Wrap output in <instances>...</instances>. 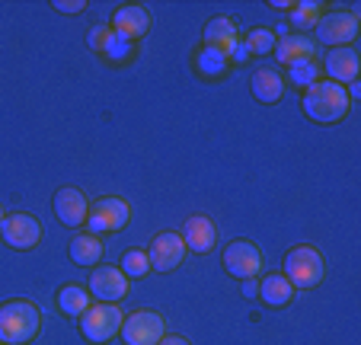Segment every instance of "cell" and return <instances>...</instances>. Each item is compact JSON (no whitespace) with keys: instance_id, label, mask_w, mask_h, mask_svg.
<instances>
[{"instance_id":"1","label":"cell","mask_w":361,"mask_h":345,"mask_svg":"<svg viewBox=\"0 0 361 345\" xmlns=\"http://www.w3.org/2000/svg\"><path fill=\"white\" fill-rule=\"evenodd\" d=\"M300 106H304L307 119H314V122H320V125H333V122H342V119L348 115L352 99H348L345 87H339V83L317 80V83L307 87Z\"/></svg>"},{"instance_id":"2","label":"cell","mask_w":361,"mask_h":345,"mask_svg":"<svg viewBox=\"0 0 361 345\" xmlns=\"http://www.w3.org/2000/svg\"><path fill=\"white\" fill-rule=\"evenodd\" d=\"M42 313L32 301H7L0 307V342L4 345H26L39 336Z\"/></svg>"},{"instance_id":"3","label":"cell","mask_w":361,"mask_h":345,"mask_svg":"<svg viewBox=\"0 0 361 345\" xmlns=\"http://www.w3.org/2000/svg\"><path fill=\"white\" fill-rule=\"evenodd\" d=\"M323 256L320 250H314L310 243L294 246L285 256V278L291 282V288H317L323 282Z\"/></svg>"},{"instance_id":"4","label":"cell","mask_w":361,"mask_h":345,"mask_svg":"<svg viewBox=\"0 0 361 345\" xmlns=\"http://www.w3.org/2000/svg\"><path fill=\"white\" fill-rule=\"evenodd\" d=\"M122 323L125 313L118 310V304H90V310L80 317V332L90 342L102 345L122 332Z\"/></svg>"},{"instance_id":"5","label":"cell","mask_w":361,"mask_h":345,"mask_svg":"<svg viewBox=\"0 0 361 345\" xmlns=\"http://www.w3.org/2000/svg\"><path fill=\"white\" fill-rule=\"evenodd\" d=\"M118 336L125 339V345H157L166 336V320L154 310H137L125 317Z\"/></svg>"},{"instance_id":"6","label":"cell","mask_w":361,"mask_h":345,"mask_svg":"<svg viewBox=\"0 0 361 345\" xmlns=\"http://www.w3.org/2000/svg\"><path fill=\"white\" fill-rule=\"evenodd\" d=\"M128 221H131V208L122 198H99L96 205H90V214H87V227L96 237L99 234H116Z\"/></svg>"},{"instance_id":"7","label":"cell","mask_w":361,"mask_h":345,"mask_svg":"<svg viewBox=\"0 0 361 345\" xmlns=\"http://www.w3.org/2000/svg\"><path fill=\"white\" fill-rule=\"evenodd\" d=\"M358 35V16L348 10H336V13H323L317 23V42L329 48H348V42Z\"/></svg>"},{"instance_id":"8","label":"cell","mask_w":361,"mask_h":345,"mask_svg":"<svg viewBox=\"0 0 361 345\" xmlns=\"http://www.w3.org/2000/svg\"><path fill=\"white\" fill-rule=\"evenodd\" d=\"M90 298H96L99 304H118V301L128 294V275L122 269H112V265H99L93 269L87 284Z\"/></svg>"},{"instance_id":"9","label":"cell","mask_w":361,"mask_h":345,"mask_svg":"<svg viewBox=\"0 0 361 345\" xmlns=\"http://www.w3.org/2000/svg\"><path fill=\"white\" fill-rule=\"evenodd\" d=\"M0 234H4V243L13 246V250H32V246H39V240H42V224L35 221L32 214L20 211V214L4 217Z\"/></svg>"},{"instance_id":"10","label":"cell","mask_w":361,"mask_h":345,"mask_svg":"<svg viewBox=\"0 0 361 345\" xmlns=\"http://www.w3.org/2000/svg\"><path fill=\"white\" fill-rule=\"evenodd\" d=\"M224 269L231 272L233 278H259L262 272V253L250 243V240H233L224 250Z\"/></svg>"},{"instance_id":"11","label":"cell","mask_w":361,"mask_h":345,"mask_svg":"<svg viewBox=\"0 0 361 345\" xmlns=\"http://www.w3.org/2000/svg\"><path fill=\"white\" fill-rule=\"evenodd\" d=\"M185 256V240L183 234H157V237L150 240V250H147V259H150V269L157 272H170L183 262Z\"/></svg>"},{"instance_id":"12","label":"cell","mask_w":361,"mask_h":345,"mask_svg":"<svg viewBox=\"0 0 361 345\" xmlns=\"http://www.w3.org/2000/svg\"><path fill=\"white\" fill-rule=\"evenodd\" d=\"M55 214L64 227H80V224H87V214H90L87 195H83L80 189H74V186L55 192Z\"/></svg>"},{"instance_id":"13","label":"cell","mask_w":361,"mask_h":345,"mask_svg":"<svg viewBox=\"0 0 361 345\" xmlns=\"http://www.w3.org/2000/svg\"><path fill=\"white\" fill-rule=\"evenodd\" d=\"M150 29V13L141 7V4H125V7L116 10L112 16V32L122 35V39H141Z\"/></svg>"},{"instance_id":"14","label":"cell","mask_w":361,"mask_h":345,"mask_svg":"<svg viewBox=\"0 0 361 345\" xmlns=\"http://www.w3.org/2000/svg\"><path fill=\"white\" fill-rule=\"evenodd\" d=\"M183 240H185V250H192V253H212L214 243H218V227H214L212 217L195 214L185 221Z\"/></svg>"},{"instance_id":"15","label":"cell","mask_w":361,"mask_h":345,"mask_svg":"<svg viewBox=\"0 0 361 345\" xmlns=\"http://www.w3.org/2000/svg\"><path fill=\"white\" fill-rule=\"evenodd\" d=\"M323 71L333 83H355L358 80V54L355 48H333L326 54V61H323Z\"/></svg>"},{"instance_id":"16","label":"cell","mask_w":361,"mask_h":345,"mask_svg":"<svg viewBox=\"0 0 361 345\" xmlns=\"http://www.w3.org/2000/svg\"><path fill=\"white\" fill-rule=\"evenodd\" d=\"M275 54H279V64H288V68L298 61H314L317 42L310 35H285L275 42Z\"/></svg>"},{"instance_id":"17","label":"cell","mask_w":361,"mask_h":345,"mask_svg":"<svg viewBox=\"0 0 361 345\" xmlns=\"http://www.w3.org/2000/svg\"><path fill=\"white\" fill-rule=\"evenodd\" d=\"M204 45L221 48V52L231 58V52L240 45V32H237V23L227 20V16H214L208 26H204Z\"/></svg>"},{"instance_id":"18","label":"cell","mask_w":361,"mask_h":345,"mask_svg":"<svg viewBox=\"0 0 361 345\" xmlns=\"http://www.w3.org/2000/svg\"><path fill=\"white\" fill-rule=\"evenodd\" d=\"M250 87H252V96H256L259 102H269V106L285 96V80H281V74L275 68L256 71V74L250 77Z\"/></svg>"},{"instance_id":"19","label":"cell","mask_w":361,"mask_h":345,"mask_svg":"<svg viewBox=\"0 0 361 345\" xmlns=\"http://www.w3.org/2000/svg\"><path fill=\"white\" fill-rule=\"evenodd\" d=\"M259 298L269 307H288L294 301V288L285 275H266L259 282Z\"/></svg>"},{"instance_id":"20","label":"cell","mask_w":361,"mask_h":345,"mask_svg":"<svg viewBox=\"0 0 361 345\" xmlns=\"http://www.w3.org/2000/svg\"><path fill=\"white\" fill-rule=\"evenodd\" d=\"M68 253L77 265H96L102 259V240L96 237V234H77V237L71 240Z\"/></svg>"},{"instance_id":"21","label":"cell","mask_w":361,"mask_h":345,"mask_svg":"<svg viewBox=\"0 0 361 345\" xmlns=\"http://www.w3.org/2000/svg\"><path fill=\"white\" fill-rule=\"evenodd\" d=\"M90 301H93L90 298V291L87 288H80V284H68V288L58 291V307H61L68 317H77V320L90 310Z\"/></svg>"},{"instance_id":"22","label":"cell","mask_w":361,"mask_h":345,"mask_svg":"<svg viewBox=\"0 0 361 345\" xmlns=\"http://www.w3.org/2000/svg\"><path fill=\"white\" fill-rule=\"evenodd\" d=\"M227 61H231V58H227L221 48H212V45H204L202 52L195 54V68L202 77H221L227 71Z\"/></svg>"},{"instance_id":"23","label":"cell","mask_w":361,"mask_h":345,"mask_svg":"<svg viewBox=\"0 0 361 345\" xmlns=\"http://www.w3.org/2000/svg\"><path fill=\"white\" fill-rule=\"evenodd\" d=\"M323 16V4H310V0H304V4H294L291 7V26L300 29V32H310V29H317V23H320Z\"/></svg>"},{"instance_id":"24","label":"cell","mask_w":361,"mask_h":345,"mask_svg":"<svg viewBox=\"0 0 361 345\" xmlns=\"http://www.w3.org/2000/svg\"><path fill=\"white\" fill-rule=\"evenodd\" d=\"M275 42L279 39H275L272 29H252V32L243 39V45L250 54H269V52H275Z\"/></svg>"},{"instance_id":"25","label":"cell","mask_w":361,"mask_h":345,"mask_svg":"<svg viewBox=\"0 0 361 345\" xmlns=\"http://www.w3.org/2000/svg\"><path fill=\"white\" fill-rule=\"evenodd\" d=\"M118 269H122L128 278H144L150 272V259H147V253H141V250H128L122 256V265H118Z\"/></svg>"},{"instance_id":"26","label":"cell","mask_w":361,"mask_h":345,"mask_svg":"<svg viewBox=\"0 0 361 345\" xmlns=\"http://www.w3.org/2000/svg\"><path fill=\"white\" fill-rule=\"evenodd\" d=\"M288 77H291V83H298V87H310V83H317V77H320V68H317L314 61H298L288 68Z\"/></svg>"},{"instance_id":"27","label":"cell","mask_w":361,"mask_h":345,"mask_svg":"<svg viewBox=\"0 0 361 345\" xmlns=\"http://www.w3.org/2000/svg\"><path fill=\"white\" fill-rule=\"evenodd\" d=\"M112 29L109 26H96V29H90V48L93 52H106L109 48V42H112Z\"/></svg>"},{"instance_id":"28","label":"cell","mask_w":361,"mask_h":345,"mask_svg":"<svg viewBox=\"0 0 361 345\" xmlns=\"http://www.w3.org/2000/svg\"><path fill=\"white\" fill-rule=\"evenodd\" d=\"M131 52V42L128 39H122V35H112V42H109V48H106V54H109V58H125V54Z\"/></svg>"},{"instance_id":"29","label":"cell","mask_w":361,"mask_h":345,"mask_svg":"<svg viewBox=\"0 0 361 345\" xmlns=\"http://www.w3.org/2000/svg\"><path fill=\"white\" fill-rule=\"evenodd\" d=\"M55 10H61V13H83L87 4L83 0H55Z\"/></svg>"},{"instance_id":"30","label":"cell","mask_w":361,"mask_h":345,"mask_svg":"<svg viewBox=\"0 0 361 345\" xmlns=\"http://www.w3.org/2000/svg\"><path fill=\"white\" fill-rule=\"evenodd\" d=\"M243 294L246 298H256L259 294V282L256 278H243Z\"/></svg>"},{"instance_id":"31","label":"cell","mask_w":361,"mask_h":345,"mask_svg":"<svg viewBox=\"0 0 361 345\" xmlns=\"http://www.w3.org/2000/svg\"><path fill=\"white\" fill-rule=\"evenodd\" d=\"M157 345H192V342L189 339H183V336H164Z\"/></svg>"},{"instance_id":"32","label":"cell","mask_w":361,"mask_h":345,"mask_svg":"<svg viewBox=\"0 0 361 345\" xmlns=\"http://www.w3.org/2000/svg\"><path fill=\"white\" fill-rule=\"evenodd\" d=\"M233 58H237V61H246V58H250V52H246V45H243V39H240V45L237 48H233Z\"/></svg>"},{"instance_id":"33","label":"cell","mask_w":361,"mask_h":345,"mask_svg":"<svg viewBox=\"0 0 361 345\" xmlns=\"http://www.w3.org/2000/svg\"><path fill=\"white\" fill-rule=\"evenodd\" d=\"M272 7H275V10H291L294 4H291V0H272Z\"/></svg>"},{"instance_id":"34","label":"cell","mask_w":361,"mask_h":345,"mask_svg":"<svg viewBox=\"0 0 361 345\" xmlns=\"http://www.w3.org/2000/svg\"><path fill=\"white\" fill-rule=\"evenodd\" d=\"M4 217H7V214H4V208H0V227H4Z\"/></svg>"},{"instance_id":"35","label":"cell","mask_w":361,"mask_h":345,"mask_svg":"<svg viewBox=\"0 0 361 345\" xmlns=\"http://www.w3.org/2000/svg\"><path fill=\"white\" fill-rule=\"evenodd\" d=\"M0 345H4V342H0Z\"/></svg>"}]
</instances>
